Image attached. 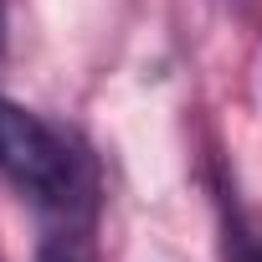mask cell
<instances>
[{"label": "cell", "instance_id": "6da1fadb", "mask_svg": "<svg viewBox=\"0 0 262 262\" xmlns=\"http://www.w3.org/2000/svg\"><path fill=\"white\" fill-rule=\"evenodd\" d=\"M0 170L47 206H72L77 195V155L67 149V139L6 98H0Z\"/></svg>", "mask_w": 262, "mask_h": 262}, {"label": "cell", "instance_id": "7a4b0ae2", "mask_svg": "<svg viewBox=\"0 0 262 262\" xmlns=\"http://www.w3.org/2000/svg\"><path fill=\"white\" fill-rule=\"evenodd\" d=\"M231 262H262V221H242L236 226V252H231Z\"/></svg>", "mask_w": 262, "mask_h": 262}]
</instances>
